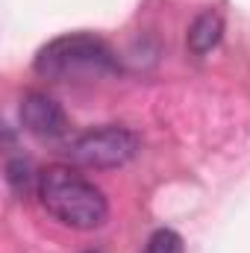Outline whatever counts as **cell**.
<instances>
[{
	"mask_svg": "<svg viewBox=\"0 0 250 253\" xmlns=\"http://www.w3.org/2000/svg\"><path fill=\"white\" fill-rule=\"evenodd\" d=\"M88 253H100V251H88Z\"/></svg>",
	"mask_w": 250,
	"mask_h": 253,
	"instance_id": "ba28073f",
	"label": "cell"
},
{
	"mask_svg": "<svg viewBox=\"0 0 250 253\" xmlns=\"http://www.w3.org/2000/svg\"><path fill=\"white\" fill-rule=\"evenodd\" d=\"M39 200L59 224L71 230H97L109 218L103 191L65 165L44 168L39 174Z\"/></svg>",
	"mask_w": 250,
	"mask_h": 253,
	"instance_id": "6da1fadb",
	"label": "cell"
},
{
	"mask_svg": "<svg viewBox=\"0 0 250 253\" xmlns=\"http://www.w3.org/2000/svg\"><path fill=\"white\" fill-rule=\"evenodd\" d=\"M30 162L27 159H9L6 165V183L12 186L15 191H27L30 189Z\"/></svg>",
	"mask_w": 250,
	"mask_h": 253,
	"instance_id": "52a82bcc",
	"label": "cell"
},
{
	"mask_svg": "<svg viewBox=\"0 0 250 253\" xmlns=\"http://www.w3.org/2000/svg\"><path fill=\"white\" fill-rule=\"evenodd\" d=\"M36 74L53 83H88L118 74V59L103 39L74 33L47 42L36 53Z\"/></svg>",
	"mask_w": 250,
	"mask_h": 253,
	"instance_id": "7a4b0ae2",
	"label": "cell"
},
{
	"mask_svg": "<svg viewBox=\"0 0 250 253\" xmlns=\"http://www.w3.org/2000/svg\"><path fill=\"white\" fill-rule=\"evenodd\" d=\"M138 153V135L129 126L106 124L68 141L65 156L80 168H118Z\"/></svg>",
	"mask_w": 250,
	"mask_h": 253,
	"instance_id": "3957f363",
	"label": "cell"
},
{
	"mask_svg": "<svg viewBox=\"0 0 250 253\" xmlns=\"http://www.w3.org/2000/svg\"><path fill=\"white\" fill-rule=\"evenodd\" d=\"M21 124L30 135H36L42 141H59L68 135V126H71L65 109L42 91H30L21 100Z\"/></svg>",
	"mask_w": 250,
	"mask_h": 253,
	"instance_id": "277c9868",
	"label": "cell"
},
{
	"mask_svg": "<svg viewBox=\"0 0 250 253\" xmlns=\"http://www.w3.org/2000/svg\"><path fill=\"white\" fill-rule=\"evenodd\" d=\"M183 236L174 233V230H156L147 245L141 248V253H183Z\"/></svg>",
	"mask_w": 250,
	"mask_h": 253,
	"instance_id": "8992f818",
	"label": "cell"
},
{
	"mask_svg": "<svg viewBox=\"0 0 250 253\" xmlns=\"http://www.w3.org/2000/svg\"><path fill=\"white\" fill-rule=\"evenodd\" d=\"M221 33H224V21L218 12H203L194 18V24L188 27V50L203 56L209 53L218 42H221Z\"/></svg>",
	"mask_w": 250,
	"mask_h": 253,
	"instance_id": "5b68a950",
	"label": "cell"
}]
</instances>
